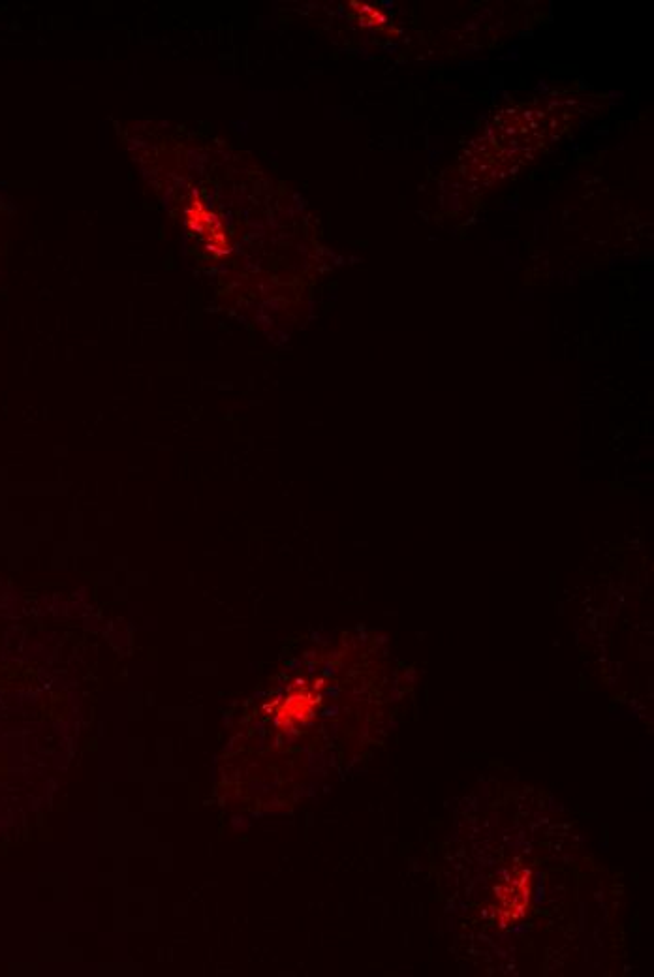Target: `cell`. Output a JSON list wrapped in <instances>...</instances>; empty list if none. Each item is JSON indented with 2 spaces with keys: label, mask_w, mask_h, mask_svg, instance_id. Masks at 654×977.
I'll list each match as a JSON object with an SVG mask.
<instances>
[{
  "label": "cell",
  "mask_w": 654,
  "mask_h": 977,
  "mask_svg": "<svg viewBox=\"0 0 654 977\" xmlns=\"http://www.w3.org/2000/svg\"><path fill=\"white\" fill-rule=\"evenodd\" d=\"M499 902V921L502 927L519 921L527 914L532 893V874L529 869H517L495 889Z\"/></svg>",
  "instance_id": "cell-1"
}]
</instances>
